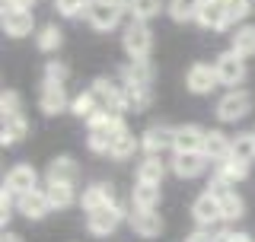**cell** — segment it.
I'll use <instances>...</instances> for the list:
<instances>
[{
    "mask_svg": "<svg viewBox=\"0 0 255 242\" xmlns=\"http://www.w3.org/2000/svg\"><path fill=\"white\" fill-rule=\"evenodd\" d=\"M122 45H125V51H128L131 61H143V58H147L150 48H153V35H150L147 22H137V19L128 22V29L122 35Z\"/></svg>",
    "mask_w": 255,
    "mask_h": 242,
    "instance_id": "obj_1",
    "label": "cell"
},
{
    "mask_svg": "<svg viewBox=\"0 0 255 242\" xmlns=\"http://www.w3.org/2000/svg\"><path fill=\"white\" fill-rule=\"evenodd\" d=\"M125 220V211H122V204H106V207H99V211H93V214H86V230L93 233V236H112V233L118 230V223Z\"/></svg>",
    "mask_w": 255,
    "mask_h": 242,
    "instance_id": "obj_2",
    "label": "cell"
},
{
    "mask_svg": "<svg viewBox=\"0 0 255 242\" xmlns=\"http://www.w3.org/2000/svg\"><path fill=\"white\" fill-rule=\"evenodd\" d=\"M214 70H217V80L220 86H230V90H239L236 83H243L246 80V58H239V54L230 48V51L217 54V61H214Z\"/></svg>",
    "mask_w": 255,
    "mask_h": 242,
    "instance_id": "obj_3",
    "label": "cell"
},
{
    "mask_svg": "<svg viewBox=\"0 0 255 242\" xmlns=\"http://www.w3.org/2000/svg\"><path fill=\"white\" fill-rule=\"evenodd\" d=\"M249 109H252V96L249 93H246V90H230L217 102V118L227 121V124H233V121L249 115Z\"/></svg>",
    "mask_w": 255,
    "mask_h": 242,
    "instance_id": "obj_4",
    "label": "cell"
},
{
    "mask_svg": "<svg viewBox=\"0 0 255 242\" xmlns=\"http://www.w3.org/2000/svg\"><path fill=\"white\" fill-rule=\"evenodd\" d=\"M191 217H195V223L201 230H211L217 227V223H223V214H220V201L211 195V191H204L201 198L191 204Z\"/></svg>",
    "mask_w": 255,
    "mask_h": 242,
    "instance_id": "obj_5",
    "label": "cell"
},
{
    "mask_svg": "<svg viewBox=\"0 0 255 242\" xmlns=\"http://www.w3.org/2000/svg\"><path fill=\"white\" fill-rule=\"evenodd\" d=\"M122 13L125 10L106 3V0H96V3L86 6V22H90L93 29H99V32H112V29L118 26V19H122Z\"/></svg>",
    "mask_w": 255,
    "mask_h": 242,
    "instance_id": "obj_6",
    "label": "cell"
},
{
    "mask_svg": "<svg viewBox=\"0 0 255 242\" xmlns=\"http://www.w3.org/2000/svg\"><path fill=\"white\" fill-rule=\"evenodd\" d=\"M172 140H175V127L169 124H153V127H147L140 137V147L147 156H159L163 150H169L172 147Z\"/></svg>",
    "mask_w": 255,
    "mask_h": 242,
    "instance_id": "obj_7",
    "label": "cell"
},
{
    "mask_svg": "<svg viewBox=\"0 0 255 242\" xmlns=\"http://www.w3.org/2000/svg\"><path fill=\"white\" fill-rule=\"evenodd\" d=\"M3 188H10L16 198H22V195H29V191H35V188H38V172H35L32 166L19 163V166H13L10 172H6Z\"/></svg>",
    "mask_w": 255,
    "mask_h": 242,
    "instance_id": "obj_8",
    "label": "cell"
},
{
    "mask_svg": "<svg viewBox=\"0 0 255 242\" xmlns=\"http://www.w3.org/2000/svg\"><path fill=\"white\" fill-rule=\"evenodd\" d=\"M185 86L195 96H204V93H211L214 86H220V80H217V70L211 67V64H191L188 67V74H185Z\"/></svg>",
    "mask_w": 255,
    "mask_h": 242,
    "instance_id": "obj_9",
    "label": "cell"
},
{
    "mask_svg": "<svg viewBox=\"0 0 255 242\" xmlns=\"http://www.w3.org/2000/svg\"><path fill=\"white\" fill-rule=\"evenodd\" d=\"M198 26L220 32L230 26V16H227V0H204V6L198 10Z\"/></svg>",
    "mask_w": 255,
    "mask_h": 242,
    "instance_id": "obj_10",
    "label": "cell"
},
{
    "mask_svg": "<svg viewBox=\"0 0 255 242\" xmlns=\"http://www.w3.org/2000/svg\"><path fill=\"white\" fill-rule=\"evenodd\" d=\"M106 204H115V188H112L109 182H96V185H86L83 195H80V207H83L86 214L99 211V207Z\"/></svg>",
    "mask_w": 255,
    "mask_h": 242,
    "instance_id": "obj_11",
    "label": "cell"
},
{
    "mask_svg": "<svg viewBox=\"0 0 255 242\" xmlns=\"http://www.w3.org/2000/svg\"><path fill=\"white\" fill-rule=\"evenodd\" d=\"M38 109H42L45 115H61V112H67L70 102H67V93H64V83H42Z\"/></svg>",
    "mask_w": 255,
    "mask_h": 242,
    "instance_id": "obj_12",
    "label": "cell"
},
{
    "mask_svg": "<svg viewBox=\"0 0 255 242\" xmlns=\"http://www.w3.org/2000/svg\"><path fill=\"white\" fill-rule=\"evenodd\" d=\"M16 211H22V217H29V220H42V217H48L54 207H51V201H48L45 191L35 188V191H29V195L16 198Z\"/></svg>",
    "mask_w": 255,
    "mask_h": 242,
    "instance_id": "obj_13",
    "label": "cell"
},
{
    "mask_svg": "<svg viewBox=\"0 0 255 242\" xmlns=\"http://www.w3.org/2000/svg\"><path fill=\"white\" fill-rule=\"evenodd\" d=\"M204 137H207L204 127H198V124H182V127H175L172 150H175V153H201Z\"/></svg>",
    "mask_w": 255,
    "mask_h": 242,
    "instance_id": "obj_14",
    "label": "cell"
},
{
    "mask_svg": "<svg viewBox=\"0 0 255 242\" xmlns=\"http://www.w3.org/2000/svg\"><path fill=\"white\" fill-rule=\"evenodd\" d=\"M201 153H204L207 159H211L214 166H217V163H223V159L233 156V140H230V137L223 134V131H207Z\"/></svg>",
    "mask_w": 255,
    "mask_h": 242,
    "instance_id": "obj_15",
    "label": "cell"
},
{
    "mask_svg": "<svg viewBox=\"0 0 255 242\" xmlns=\"http://www.w3.org/2000/svg\"><path fill=\"white\" fill-rule=\"evenodd\" d=\"M3 32L10 38H22L35 32V16L32 10H3Z\"/></svg>",
    "mask_w": 255,
    "mask_h": 242,
    "instance_id": "obj_16",
    "label": "cell"
},
{
    "mask_svg": "<svg viewBox=\"0 0 255 242\" xmlns=\"http://www.w3.org/2000/svg\"><path fill=\"white\" fill-rule=\"evenodd\" d=\"M207 163H211V159H207L204 153H175L172 172L179 175V179H198L207 169Z\"/></svg>",
    "mask_w": 255,
    "mask_h": 242,
    "instance_id": "obj_17",
    "label": "cell"
},
{
    "mask_svg": "<svg viewBox=\"0 0 255 242\" xmlns=\"http://www.w3.org/2000/svg\"><path fill=\"white\" fill-rule=\"evenodd\" d=\"M128 220H131V230L143 239H156L159 233H163V220H159L156 211H137V207H134Z\"/></svg>",
    "mask_w": 255,
    "mask_h": 242,
    "instance_id": "obj_18",
    "label": "cell"
},
{
    "mask_svg": "<svg viewBox=\"0 0 255 242\" xmlns=\"http://www.w3.org/2000/svg\"><path fill=\"white\" fill-rule=\"evenodd\" d=\"M29 134V121H26V115H6L3 118V131H0V143L3 147H13V143H19L22 137Z\"/></svg>",
    "mask_w": 255,
    "mask_h": 242,
    "instance_id": "obj_19",
    "label": "cell"
},
{
    "mask_svg": "<svg viewBox=\"0 0 255 242\" xmlns=\"http://www.w3.org/2000/svg\"><path fill=\"white\" fill-rule=\"evenodd\" d=\"M150 80H153V67H150V61H131L128 67L122 70V83L125 86H150Z\"/></svg>",
    "mask_w": 255,
    "mask_h": 242,
    "instance_id": "obj_20",
    "label": "cell"
},
{
    "mask_svg": "<svg viewBox=\"0 0 255 242\" xmlns=\"http://www.w3.org/2000/svg\"><path fill=\"white\" fill-rule=\"evenodd\" d=\"M42 191L48 195V201H51L54 211H64V207L74 204V185H67V182H51V179H48L42 185Z\"/></svg>",
    "mask_w": 255,
    "mask_h": 242,
    "instance_id": "obj_21",
    "label": "cell"
},
{
    "mask_svg": "<svg viewBox=\"0 0 255 242\" xmlns=\"http://www.w3.org/2000/svg\"><path fill=\"white\" fill-rule=\"evenodd\" d=\"M77 175H80V169H77V163L70 156H58V159H51V163H48V179H51V182L74 185Z\"/></svg>",
    "mask_w": 255,
    "mask_h": 242,
    "instance_id": "obj_22",
    "label": "cell"
},
{
    "mask_svg": "<svg viewBox=\"0 0 255 242\" xmlns=\"http://www.w3.org/2000/svg\"><path fill=\"white\" fill-rule=\"evenodd\" d=\"M131 201L137 211H153L159 204V185H150V182H137L131 191Z\"/></svg>",
    "mask_w": 255,
    "mask_h": 242,
    "instance_id": "obj_23",
    "label": "cell"
},
{
    "mask_svg": "<svg viewBox=\"0 0 255 242\" xmlns=\"http://www.w3.org/2000/svg\"><path fill=\"white\" fill-rule=\"evenodd\" d=\"M217 175H220L227 185H236V182H243L246 175H249V163L230 156V159H223V163H217Z\"/></svg>",
    "mask_w": 255,
    "mask_h": 242,
    "instance_id": "obj_24",
    "label": "cell"
},
{
    "mask_svg": "<svg viewBox=\"0 0 255 242\" xmlns=\"http://www.w3.org/2000/svg\"><path fill=\"white\" fill-rule=\"evenodd\" d=\"M204 6V0H169V16L175 22H188V19H198V10Z\"/></svg>",
    "mask_w": 255,
    "mask_h": 242,
    "instance_id": "obj_25",
    "label": "cell"
},
{
    "mask_svg": "<svg viewBox=\"0 0 255 242\" xmlns=\"http://www.w3.org/2000/svg\"><path fill=\"white\" fill-rule=\"evenodd\" d=\"M163 175H166V166H163V159H159V156L140 159V166H137V182L159 185V182H163Z\"/></svg>",
    "mask_w": 255,
    "mask_h": 242,
    "instance_id": "obj_26",
    "label": "cell"
},
{
    "mask_svg": "<svg viewBox=\"0 0 255 242\" xmlns=\"http://www.w3.org/2000/svg\"><path fill=\"white\" fill-rule=\"evenodd\" d=\"M233 51L239 54V58H252L255 54V26H239L233 32Z\"/></svg>",
    "mask_w": 255,
    "mask_h": 242,
    "instance_id": "obj_27",
    "label": "cell"
},
{
    "mask_svg": "<svg viewBox=\"0 0 255 242\" xmlns=\"http://www.w3.org/2000/svg\"><path fill=\"white\" fill-rule=\"evenodd\" d=\"M220 214H223V223H236L246 217V201L236 195V191H230V195L220 198Z\"/></svg>",
    "mask_w": 255,
    "mask_h": 242,
    "instance_id": "obj_28",
    "label": "cell"
},
{
    "mask_svg": "<svg viewBox=\"0 0 255 242\" xmlns=\"http://www.w3.org/2000/svg\"><path fill=\"white\" fill-rule=\"evenodd\" d=\"M61 42H64V32L58 29V26H42L35 32V45H38V51H58L61 48Z\"/></svg>",
    "mask_w": 255,
    "mask_h": 242,
    "instance_id": "obj_29",
    "label": "cell"
},
{
    "mask_svg": "<svg viewBox=\"0 0 255 242\" xmlns=\"http://www.w3.org/2000/svg\"><path fill=\"white\" fill-rule=\"evenodd\" d=\"M150 106V86H125V112H143Z\"/></svg>",
    "mask_w": 255,
    "mask_h": 242,
    "instance_id": "obj_30",
    "label": "cell"
},
{
    "mask_svg": "<svg viewBox=\"0 0 255 242\" xmlns=\"http://www.w3.org/2000/svg\"><path fill=\"white\" fill-rule=\"evenodd\" d=\"M70 112H74L77 118H86V121H90L93 115H99V102H96V96L86 90V93H80L77 99H70Z\"/></svg>",
    "mask_w": 255,
    "mask_h": 242,
    "instance_id": "obj_31",
    "label": "cell"
},
{
    "mask_svg": "<svg viewBox=\"0 0 255 242\" xmlns=\"http://www.w3.org/2000/svg\"><path fill=\"white\" fill-rule=\"evenodd\" d=\"M159 10H163V0H131V16L137 22L153 19V16H159Z\"/></svg>",
    "mask_w": 255,
    "mask_h": 242,
    "instance_id": "obj_32",
    "label": "cell"
},
{
    "mask_svg": "<svg viewBox=\"0 0 255 242\" xmlns=\"http://www.w3.org/2000/svg\"><path fill=\"white\" fill-rule=\"evenodd\" d=\"M137 147H140V143H137V137H134L131 131H125V134L115 140V147H112L109 156H112V159H131L134 153H137Z\"/></svg>",
    "mask_w": 255,
    "mask_h": 242,
    "instance_id": "obj_33",
    "label": "cell"
},
{
    "mask_svg": "<svg viewBox=\"0 0 255 242\" xmlns=\"http://www.w3.org/2000/svg\"><path fill=\"white\" fill-rule=\"evenodd\" d=\"M233 156L243 159V163H252L255 159V134H236L233 137Z\"/></svg>",
    "mask_w": 255,
    "mask_h": 242,
    "instance_id": "obj_34",
    "label": "cell"
},
{
    "mask_svg": "<svg viewBox=\"0 0 255 242\" xmlns=\"http://www.w3.org/2000/svg\"><path fill=\"white\" fill-rule=\"evenodd\" d=\"M252 10V0H227V16H230V26L233 22H243Z\"/></svg>",
    "mask_w": 255,
    "mask_h": 242,
    "instance_id": "obj_35",
    "label": "cell"
},
{
    "mask_svg": "<svg viewBox=\"0 0 255 242\" xmlns=\"http://www.w3.org/2000/svg\"><path fill=\"white\" fill-rule=\"evenodd\" d=\"M54 10L61 16H67V19H74V16L86 13V0H54Z\"/></svg>",
    "mask_w": 255,
    "mask_h": 242,
    "instance_id": "obj_36",
    "label": "cell"
},
{
    "mask_svg": "<svg viewBox=\"0 0 255 242\" xmlns=\"http://www.w3.org/2000/svg\"><path fill=\"white\" fill-rule=\"evenodd\" d=\"M64 80H67V64L51 58L45 64V83H64Z\"/></svg>",
    "mask_w": 255,
    "mask_h": 242,
    "instance_id": "obj_37",
    "label": "cell"
},
{
    "mask_svg": "<svg viewBox=\"0 0 255 242\" xmlns=\"http://www.w3.org/2000/svg\"><path fill=\"white\" fill-rule=\"evenodd\" d=\"M0 112L6 115H19V93L16 90H3V96H0Z\"/></svg>",
    "mask_w": 255,
    "mask_h": 242,
    "instance_id": "obj_38",
    "label": "cell"
},
{
    "mask_svg": "<svg viewBox=\"0 0 255 242\" xmlns=\"http://www.w3.org/2000/svg\"><path fill=\"white\" fill-rule=\"evenodd\" d=\"M13 201H16V195L10 188H3V195H0V220H3V227L10 223V217H13Z\"/></svg>",
    "mask_w": 255,
    "mask_h": 242,
    "instance_id": "obj_39",
    "label": "cell"
},
{
    "mask_svg": "<svg viewBox=\"0 0 255 242\" xmlns=\"http://www.w3.org/2000/svg\"><path fill=\"white\" fill-rule=\"evenodd\" d=\"M217 242H252L246 233H230V230H223V233H217Z\"/></svg>",
    "mask_w": 255,
    "mask_h": 242,
    "instance_id": "obj_40",
    "label": "cell"
},
{
    "mask_svg": "<svg viewBox=\"0 0 255 242\" xmlns=\"http://www.w3.org/2000/svg\"><path fill=\"white\" fill-rule=\"evenodd\" d=\"M188 242H217V236H214L211 230H198V233H191Z\"/></svg>",
    "mask_w": 255,
    "mask_h": 242,
    "instance_id": "obj_41",
    "label": "cell"
},
{
    "mask_svg": "<svg viewBox=\"0 0 255 242\" xmlns=\"http://www.w3.org/2000/svg\"><path fill=\"white\" fill-rule=\"evenodd\" d=\"M32 0H3V10H29Z\"/></svg>",
    "mask_w": 255,
    "mask_h": 242,
    "instance_id": "obj_42",
    "label": "cell"
},
{
    "mask_svg": "<svg viewBox=\"0 0 255 242\" xmlns=\"http://www.w3.org/2000/svg\"><path fill=\"white\" fill-rule=\"evenodd\" d=\"M106 3L118 6V10H131V0H106Z\"/></svg>",
    "mask_w": 255,
    "mask_h": 242,
    "instance_id": "obj_43",
    "label": "cell"
},
{
    "mask_svg": "<svg viewBox=\"0 0 255 242\" xmlns=\"http://www.w3.org/2000/svg\"><path fill=\"white\" fill-rule=\"evenodd\" d=\"M3 242H22L19 236H13V233H6V236H3Z\"/></svg>",
    "mask_w": 255,
    "mask_h": 242,
    "instance_id": "obj_44",
    "label": "cell"
},
{
    "mask_svg": "<svg viewBox=\"0 0 255 242\" xmlns=\"http://www.w3.org/2000/svg\"><path fill=\"white\" fill-rule=\"evenodd\" d=\"M252 134H255V131H252Z\"/></svg>",
    "mask_w": 255,
    "mask_h": 242,
    "instance_id": "obj_45",
    "label": "cell"
}]
</instances>
